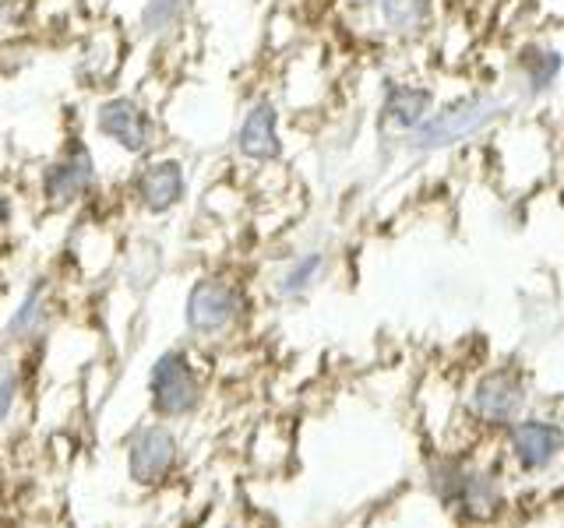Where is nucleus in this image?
Instances as JSON below:
<instances>
[{"label": "nucleus", "instance_id": "20", "mask_svg": "<svg viewBox=\"0 0 564 528\" xmlns=\"http://www.w3.org/2000/svg\"><path fill=\"white\" fill-rule=\"evenodd\" d=\"M18 392H22V374L14 366H0V422L11 416Z\"/></svg>", "mask_w": 564, "mask_h": 528}, {"label": "nucleus", "instance_id": "15", "mask_svg": "<svg viewBox=\"0 0 564 528\" xmlns=\"http://www.w3.org/2000/svg\"><path fill=\"white\" fill-rule=\"evenodd\" d=\"M370 8L378 11L381 29L395 40H416V35L427 32L434 14L431 0H375Z\"/></svg>", "mask_w": 564, "mask_h": 528}, {"label": "nucleus", "instance_id": "17", "mask_svg": "<svg viewBox=\"0 0 564 528\" xmlns=\"http://www.w3.org/2000/svg\"><path fill=\"white\" fill-rule=\"evenodd\" d=\"M35 53H40V43L29 29H18L0 35V78H18L35 64Z\"/></svg>", "mask_w": 564, "mask_h": 528}, {"label": "nucleus", "instance_id": "19", "mask_svg": "<svg viewBox=\"0 0 564 528\" xmlns=\"http://www.w3.org/2000/svg\"><path fill=\"white\" fill-rule=\"evenodd\" d=\"M529 64V81H533V88H546L554 81V75L561 70V57L557 53H533V57L525 61Z\"/></svg>", "mask_w": 564, "mask_h": 528}, {"label": "nucleus", "instance_id": "13", "mask_svg": "<svg viewBox=\"0 0 564 528\" xmlns=\"http://www.w3.org/2000/svg\"><path fill=\"white\" fill-rule=\"evenodd\" d=\"M522 409V384L511 370H494L473 387V413L484 422H508Z\"/></svg>", "mask_w": 564, "mask_h": 528}, {"label": "nucleus", "instance_id": "9", "mask_svg": "<svg viewBox=\"0 0 564 528\" xmlns=\"http://www.w3.org/2000/svg\"><path fill=\"white\" fill-rule=\"evenodd\" d=\"M176 462V440L173 433L163 427V422H152V427H141L131 437V448H128V472L131 480L141 486H155L163 483L170 469Z\"/></svg>", "mask_w": 564, "mask_h": 528}, {"label": "nucleus", "instance_id": "21", "mask_svg": "<svg viewBox=\"0 0 564 528\" xmlns=\"http://www.w3.org/2000/svg\"><path fill=\"white\" fill-rule=\"evenodd\" d=\"M18 187L11 180H0V233H8L14 226V211H18Z\"/></svg>", "mask_w": 564, "mask_h": 528}, {"label": "nucleus", "instance_id": "7", "mask_svg": "<svg viewBox=\"0 0 564 528\" xmlns=\"http://www.w3.org/2000/svg\"><path fill=\"white\" fill-rule=\"evenodd\" d=\"M202 377L194 370L187 349H166L159 352L152 370H149V398L152 413L159 419H181L191 416L202 405Z\"/></svg>", "mask_w": 564, "mask_h": 528}, {"label": "nucleus", "instance_id": "12", "mask_svg": "<svg viewBox=\"0 0 564 528\" xmlns=\"http://www.w3.org/2000/svg\"><path fill=\"white\" fill-rule=\"evenodd\" d=\"M434 113V92L413 81H395L381 96V123L395 134H413Z\"/></svg>", "mask_w": 564, "mask_h": 528}, {"label": "nucleus", "instance_id": "23", "mask_svg": "<svg viewBox=\"0 0 564 528\" xmlns=\"http://www.w3.org/2000/svg\"><path fill=\"white\" fill-rule=\"evenodd\" d=\"M343 4H349V8H370L375 0H343Z\"/></svg>", "mask_w": 564, "mask_h": 528}, {"label": "nucleus", "instance_id": "8", "mask_svg": "<svg viewBox=\"0 0 564 528\" xmlns=\"http://www.w3.org/2000/svg\"><path fill=\"white\" fill-rule=\"evenodd\" d=\"M498 110H501L498 99H487V96L463 99V102L448 106V110L431 113L413 134H405V141H410V148H416V152L445 148V145H452V141H463L473 131H480L487 120L498 117Z\"/></svg>", "mask_w": 564, "mask_h": 528}, {"label": "nucleus", "instance_id": "5", "mask_svg": "<svg viewBox=\"0 0 564 528\" xmlns=\"http://www.w3.org/2000/svg\"><path fill=\"white\" fill-rule=\"evenodd\" d=\"M229 155L234 166L261 169L286 158V134H282V102L272 92L247 99L234 123H229Z\"/></svg>", "mask_w": 564, "mask_h": 528}, {"label": "nucleus", "instance_id": "2", "mask_svg": "<svg viewBox=\"0 0 564 528\" xmlns=\"http://www.w3.org/2000/svg\"><path fill=\"white\" fill-rule=\"evenodd\" d=\"M85 138L93 141L99 155H117L128 173L138 158L166 145V123L159 106L145 99L141 88H110V92L88 99Z\"/></svg>", "mask_w": 564, "mask_h": 528}, {"label": "nucleus", "instance_id": "1", "mask_svg": "<svg viewBox=\"0 0 564 528\" xmlns=\"http://www.w3.org/2000/svg\"><path fill=\"white\" fill-rule=\"evenodd\" d=\"M106 184L102 158L78 128H64L57 145L25 169V198L40 216H70L93 205Z\"/></svg>", "mask_w": 564, "mask_h": 528}, {"label": "nucleus", "instance_id": "6", "mask_svg": "<svg viewBox=\"0 0 564 528\" xmlns=\"http://www.w3.org/2000/svg\"><path fill=\"white\" fill-rule=\"evenodd\" d=\"M247 310V293L234 275L208 272L191 282L184 299V324L194 339H219L234 331Z\"/></svg>", "mask_w": 564, "mask_h": 528}, {"label": "nucleus", "instance_id": "22", "mask_svg": "<svg viewBox=\"0 0 564 528\" xmlns=\"http://www.w3.org/2000/svg\"><path fill=\"white\" fill-rule=\"evenodd\" d=\"M117 8V0H75V14L82 22H99V18H110Z\"/></svg>", "mask_w": 564, "mask_h": 528}, {"label": "nucleus", "instance_id": "3", "mask_svg": "<svg viewBox=\"0 0 564 528\" xmlns=\"http://www.w3.org/2000/svg\"><path fill=\"white\" fill-rule=\"evenodd\" d=\"M191 155L184 148H176L173 141H166L163 148H155L152 155L138 158V163L123 173V201H128L138 216L145 219H170L176 216L194 184Z\"/></svg>", "mask_w": 564, "mask_h": 528}, {"label": "nucleus", "instance_id": "10", "mask_svg": "<svg viewBox=\"0 0 564 528\" xmlns=\"http://www.w3.org/2000/svg\"><path fill=\"white\" fill-rule=\"evenodd\" d=\"M194 14V0H138L134 11V43H149L163 50L184 35Z\"/></svg>", "mask_w": 564, "mask_h": 528}, {"label": "nucleus", "instance_id": "18", "mask_svg": "<svg viewBox=\"0 0 564 528\" xmlns=\"http://www.w3.org/2000/svg\"><path fill=\"white\" fill-rule=\"evenodd\" d=\"M32 22V0H0V35L29 29Z\"/></svg>", "mask_w": 564, "mask_h": 528}, {"label": "nucleus", "instance_id": "4", "mask_svg": "<svg viewBox=\"0 0 564 528\" xmlns=\"http://www.w3.org/2000/svg\"><path fill=\"white\" fill-rule=\"evenodd\" d=\"M134 35L120 18H99L88 22L75 43V57H70V81L82 96H102L110 88H120L123 70L131 64Z\"/></svg>", "mask_w": 564, "mask_h": 528}, {"label": "nucleus", "instance_id": "14", "mask_svg": "<svg viewBox=\"0 0 564 528\" xmlns=\"http://www.w3.org/2000/svg\"><path fill=\"white\" fill-rule=\"evenodd\" d=\"M561 444H564V430L554 427V422L529 419L511 430V448H516L525 469H543L561 451Z\"/></svg>", "mask_w": 564, "mask_h": 528}, {"label": "nucleus", "instance_id": "11", "mask_svg": "<svg viewBox=\"0 0 564 528\" xmlns=\"http://www.w3.org/2000/svg\"><path fill=\"white\" fill-rule=\"evenodd\" d=\"M50 314H53V286H50L46 275H35L29 286H25L22 299H18V307L8 317L4 342H11V345L35 342L46 331Z\"/></svg>", "mask_w": 564, "mask_h": 528}, {"label": "nucleus", "instance_id": "16", "mask_svg": "<svg viewBox=\"0 0 564 528\" xmlns=\"http://www.w3.org/2000/svg\"><path fill=\"white\" fill-rule=\"evenodd\" d=\"M325 251H300L293 254L286 264H282V272L275 275V296L279 299H304L317 282L325 275Z\"/></svg>", "mask_w": 564, "mask_h": 528}]
</instances>
